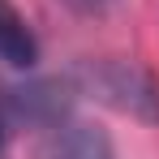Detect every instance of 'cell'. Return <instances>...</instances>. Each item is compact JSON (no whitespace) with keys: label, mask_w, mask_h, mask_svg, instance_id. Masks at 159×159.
I'll return each instance as SVG.
<instances>
[{"label":"cell","mask_w":159,"mask_h":159,"mask_svg":"<svg viewBox=\"0 0 159 159\" xmlns=\"http://www.w3.org/2000/svg\"><path fill=\"white\" fill-rule=\"evenodd\" d=\"M39 159H116V146L95 125H56Z\"/></svg>","instance_id":"3957f363"},{"label":"cell","mask_w":159,"mask_h":159,"mask_svg":"<svg viewBox=\"0 0 159 159\" xmlns=\"http://www.w3.org/2000/svg\"><path fill=\"white\" fill-rule=\"evenodd\" d=\"M0 159H9V116H4V99H0Z\"/></svg>","instance_id":"5b68a950"},{"label":"cell","mask_w":159,"mask_h":159,"mask_svg":"<svg viewBox=\"0 0 159 159\" xmlns=\"http://www.w3.org/2000/svg\"><path fill=\"white\" fill-rule=\"evenodd\" d=\"M73 95L78 86L73 78H34V82H22L13 86L4 99V116L17 120V125H34V129H56L69 120V107H73Z\"/></svg>","instance_id":"7a4b0ae2"},{"label":"cell","mask_w":159,"mask_h":159,"mask_svg":"<svg viewBox=\"0 0 159 159\" xmlns=\"http://www.w3.org/2000/svg\"><path fill=\"white\" fill-rule=\"evenodd\" d=\"M0 60L13 65V69H30L39 60V39L30 34L26 17L9 0H0Z\"/></svg>","instance_id":"277c9868"},{"label":"cell","mask_w":159,"mask_h":159,"mask_svg":"<svg viewBox=\"0 0 159 159\" xmlns=\"http://www.w3.org/2000/svg\"><path fill=\"white\" fill-rule=\"evenodd\" d=\"M73 86L142 125H159V78L133 60H82Z\"/></svg>","instance_id":"6da1fadb"}]
</instances>
